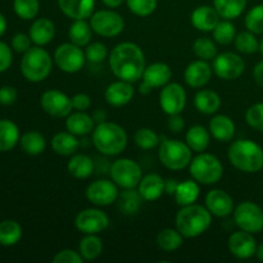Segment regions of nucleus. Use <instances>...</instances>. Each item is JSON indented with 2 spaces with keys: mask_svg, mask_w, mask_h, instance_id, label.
<instances>
[{
  "mask_svg": "<svg viewBox=\"0 0 263 263\" xmlns=\"http://www.w3.org/2000/svg\"><path fill=\"white\" fill-rule=\"evenodd\" d=\"M109 67L118 80L134 84L143 77L145 71V55L139 45L125 41L112 49L109 54Z\"/></svg>",
  "mask_w": 263,
  "mask_h": 263,
  "instance_id": "nucleus-1",
  "label": "nucleus"
},
{
  "mask_svg": "<svg viewBox=\"0 0 263 263\" xmlns=\"http://www.w3.org/2000/svg\"><path fill=\"white\" fill-rule=\"evenodd\" d=\"M13 9L21 20H35L40 12V2L39 0H13Z\"/></svg>",
  "mask_w": 263,
  "mask_h": 263,
  "instance_id": "nucleus-42",
  "label": "nucleus"
},
{
  "mask_svg": "<svg viewBox=\"0 0 263 263\" xmlns=\"http://www.w3.org/2000/svg\"><path fill=\"white\" fill-rule=\"evenodd\" d=\"M134 140H135V144L140 149L151 151V149L156 148L159 144V136L157 135L156 131H153L152 128L141 127L135 133Z\"/></svg>",
  "mask_w": 263,
  "mask_h": 263,
  "instance_id": "nucleus-45",
  "label": "nucleus"
},
{
  "mask_svg": "<svg viewBox=\"0 0 263 263\" xmlns=\"http://www.w3.org/2000/svg\"><path fill=\"white\" fill-rule=\"evenodd\" d=\"M22 226L14 220H4L0 222V246L13 247L22 239Z\"/></svg>",
  "mask_w": 263,
  "mask_h": 263,
  "instance_id": "nucleus-39",
  "label": "nucleus"
},
{
  "mask_svg": "<svg viewBox=\"0 0 263 263\" xmlns=\"http://www.w3.org/2000/svg\"><path fill=\"white\" fill-rule=\"evenodd\" d=\"M28 35H30L31 40L35 45H48L55 36V25L49 18H36L31 25Z\"/></svg>",
  "mask_w": 263,
  "mask_h": 263,
  "instance_id": "nucleus-24",
  "label": "nucleus"
},
{
  "mask_svg": "<svg viewBox=\"0 0 263 263\" xmlns=\"http://www.w3.org/2000/svg\"><path fill=\"white\" fill-rule=\"evenodd\" d=\"M177 185H179L177 180L175 179L164 180V193H167V194L170 195H175V192H176L177 189Z\"/></svg>",
  "mask_w": 263,
  "mask_h": 263,
  "instance_id": "nucleus-57",
  "label": "nucleus"
},
{
  "mask_svg": "<svg viewBox=\"0 0 263 263\" xmlns=\"http://www.w3.org/2000/svg\"><path fill=\"white\" fill-rule=\"evenodd\" d=\"M259 50H261V53L263 55V37L261 39V41H259Z\"/></svg>",
  "mask_w": 263,
  "mask_h": 263,
  "instance_id": "nucleus-62",
  "label": "nucleus"
},
{
  "mask_svg": "<svg viewBox=\"0 0 263 263\" xmlns=\"http://www.w3.org/2000/svg\"><path fill=\"white\" fill-rule=\"evenodd\" d=\"M228 246L230 253L239 259H249L256 256L257 247H258L253 234L244 230L231 234Z\"/></svg>",
  "mask_w": 263,
  "mask_h": 263,
  "instance_id": "nucleus-17",
  "label": "nucleus"
},
{
  "mask_svg": "<svg viewBox=\"0 0 263 263\" xmlns=\"http://www.w3.org/2000/svg\"><path fill=\"white\" fill-rule=\"evenodd\" d=\"M80 146V141L76 135L69 131H61L57 133L51 139V149L58 156L71 157L77 152Z\"/></svg>",
  "mask_w": 263,
  "mask_h": 263,
  "instance_id": "nucleus-29",
  "label": "nucleus"
},
{
  "mask_svg": "<svg viewBox=\"0 0 263 263\" xmlns=\"http://www.w3.org/2000/svg\"><path fill=\"white\" fill-rule=\"evenodd\" d=\"M92 32L94 31L90 26V22H86V20H74L68 30L69 41L74 45L84 48L91 43Z\"/></svg>",
  "mask_w": 263,
  "mask_h": 263,
  "instance_id": "nucleus-32",
  "label": "nucleus"
},
{
  "mask_svg": "<svg viewBox=\"0 0 263 263\" xmlns=\"http://www.w3.org/2000/svg\"><path fill=\"white\" fill-rule=\"evenodd\" d=\"M74 226L84 235L99 234L109 226V217L99 208H86L77 213Z\"/></svg>",
  "mask_w": 263,
  "mask_h": 263,
  "instance_id": "nucleus-16",
  "label": "nucleus"
},
{
  "mask_svg": "<svg viewBox=\"0 0 263 263\" xmlns=\"http://www.w3.org/2000/svg\"><path fill=\"white\" fill-rule=\"evenodd\" d=\"M7 18L4 17V14L3 13H0V37H2L3 35L5 33V31H7Z\"/></svg>",
  "mask_w": 263,
  "mask_h": 263,
  "instance_id": "nucleus-60",
  "label": "nucleus"
},
{
  "mask_svg": "<svg viewBox=\"0 0 263 263\" xmlns=\"http://www.w3.org/2000/svg\"><path fill=\"white\" fill-rule=\"evenodd\" d=\"M58 7L71 20H89L95 12V0H58Z\"/></svg>",
  "mask_w": 263,
  "mask_h": 263,
  "instance_id": "nucleus-21",
  "label": "nucleus"
},
{
  "mask_svg": "<svg viewBox=\"0 0 263 263\" xmlns=\"http://www.w3.org/2000/svg\"><path fill=\"white\" fill-rule=\"evenodd\" d=\"M53 69L50 54L41 46H31L21 59V72L30 82H41L48 79Z\"/></svg>",
  "mask_w": 263,
  "mask_h": 263,
  "instance_id": "nucleus-5",
  "label": "nucleus"
},
{
  "mask_svg": "<svg viewBox=\"0 0 263 263\" xmlns=\"http://www.w3.org/2000/svg\"><path fill=\"white\" fill-rule=\"evenodd\" d=\"M190 176L203 185H213L223 176V166L220 159L211 153H198L189 164Z\"/></svg>",
  "mask_w": 263,
  "mask_h": 263,
  "instance_id": "nucleus-6",
  "label": "nucleus"
},
{
  "mask_svg": "<svg viewBox=\"0 0 263 263\" xmlns=\"http://www.w3.org/2000/svg\"><path fill=\"white\" fill-rule=\"evenodd\" d=\"M40 105L46 115L55 118H66L73 110L72 98H69L66 92L55 89L46 90L41 95Z\"/></svg>",
  "mask_w": 263,
  "mask_h": 263,
  "instance_id": "nucleus-13",
  "label": "nucleus"
},
{
  "mask_svg": "<svg viewBox=\"0 0 263 263\" xmlns=\"http://www.w3.org/2000/svg\"><path fill=\"white\" fill-rule=\"evenodd\" d=\"M22 151L28 156H40L46 148V140L39 131H27L20 139Z\"/></svg>",
  "mask_w": 263,
  "mask_h": 263,
  "instance_id": "nucleus-37",
  "label": "nucleus"
},
{
  "mask_svg": "<svg viewBox=\"0 0 263 263\" xmlns=\"http://www.w3.org/2000/svg\"><path fill=\"white\" fill-rule=\"evenodd\" d=\"M95 128V121L92 116L87 115L86 112L71 113L66 117V130L76 136H86L92 134Z\"/></svg>",
  "mask_w": 263,
  "mask_h": 263,
  "instance_id": "nucleus-26",
  "label": "nucleus"
},
{
  "mask_svg": "<svg viewBox=\"0 0 263 263\" xmlns=\"http://www.w3.org/2000/svg\"><path fill=\"white\" fill-rule=\"evenodd\" d=\"M128 10L138 17H148L157 9L158 0H126Z\"/></svg>",
  "mask_w": 263,
  "mask_h": 263,
  "instance_id": "nucleus-47",
  "label": "nucleus"
},
{
  "mask_svg": "<svg viewBox=\"0 0 263 263\" xmlns=\"http://www.w3.org/2000/svg\"><path fill=\"white\" fill-rule=\"evenodd\" d=\"M92 31L103 37H116L125 30V20L113 9H102L92 13L90 17Z\"/></svg>",
  "mask_w": 263,
  "mask_h": 263,
  "instance_id": "nucleus-8",
  "label": "nucleus"
},
{
  "mask_svg": "<svg viewBox=\"0 0 263 263\" xmlns=\"http://www.w3.org/2000/svg\"><path fill=\"white\" fill-rule=\"evenodd\" d=\"M172 77L171 67L163 62H156L145 67V71L143 73V82L148 85L151 89L157 87H163L170 82Z\"/></svg>",
  "mask_w": 263,
  "mask_h": 263,
  "instance_id": "nucleus-23",
  "label": "nucleus"
},
{
  "mask_svg": "<svg viewBox=\"0 0 263 263\" xmlns=\"http://www.w3.org/2000/svg\"><path fill=\"white\" fill-rule=\"evenodd\" d=\"M84 258L81 257L80 252L73 251V249H63L58 252L53 257V263H82Z\"/></svg>",
  "mask_w": 263,
  "mask_h": 263,
  "instance_id": "nucleus-50",
  "label": "nucleus"
},
{
  "mask_svg": "<svg viewBox=\"0 0 263 263\" xmlns=\"http://www.w3.org/2000/svg\"><path fill=\"white\" fill-rule=\"evenodd\" d=\"M253 77H254V81L259 85V86L263 87V61L258 62L256 64L253 69Z\"/></svg>",
  "mask_w": 263,
  "mask_h": 263,
  "instance_id": "nucleus-56",
  "label": "nucleus"
},
{
  "mask_svg": "<svg viewBox=\"0 0 263 263\" xmlns=\"http://www.w3.org/2000/svg\"><path fill=\"white\" fill-rule=\"evenodd\" d=\"M210 133L220 143H229L235 136V123L229 116L216 115L210 121Z\"/></svg>",
  "mask_w": 263,
  "mask_h": 263,
  "instance_id": "nucleus-25",
  "label": "nucleus"
},
{
  "mask_svg": "<svg viewBox=\"0 0 263 263\" xmlns=\"http://www.w3.org/2000/svg\"><path fill=\"white\" fill-rule=\"evenodd\" d=\"M92 118L94 121L98 123H102L107 120V112L104 109H97L94 113H92Z\"/></svg>",
  "mask_w": 263,
  "mask_h": 263,
  "instance_id": "nucleus-58",
  "label": "nucleus"
},
{
  "mask_svg": "<svg viewBox=\"0 0 263 263\" xmlns=\"http://www.w3.org/2000/svg\"><path fill=\"white\" fill-rule=\"evenodd\" d=\"M18 98V92L13 86H2L0 87V104L12 105L14 104Z\"/></svg>",
  "mask_w": 263,
  "mask_h": 263,
  "instance_id": "nucleus-54",
  "label": "nucleus"
},
{
  "mask_svg": "<svg viewBox=\"0 0 263 263\" xmlns=\"http://www.w3.org/2000/svg\"><path fill=\"white\" fill-rule=\"evenodd\" d=\"M138 190L144 200L154 202L164 193V180L158 174H148L143 176L138 185Z\"/></svg>",
  "mask_w": 263,
  "mask_h": 263,
  "instance_id": "nucleus-27",
  "label": "nucleus"
},
{
  "mask_svg": "<svg viewBox=\"0 0 263 263\" xmlns=\"http://www.w3.org/2000/svg\"><path fill=\"white\" fill-rule=\"evenodd\" d=\"M220 14L215 9V7L200 5L193 10L192 15H190V22H192L193 27L202 32H212L213 28L220 22Z\"/></svg>",
  "mask_w": 263,
  "mask_h": 263,
  "instance_id": "nucleus-22",
  "label": "nucleus"
},
{
  "mask_svg": "<svg viewBox=\"0 0 263 263\" xmlns=\"http://www.w3.org/2000/svg\"><path fill=\"white\" fill-rule=\"evenodd\" d=\"M134 95H135V89L133 84L123 80L109 84L104 91L105 102L112 107H123L128 104L134 99Z\"/></svg>",
  "mask_w": 263,
  "mask_h": 263,
  "instance_id": "nucleus-19",
  "label": "nucleus"
},
{
  "mask_svg": "<svg viewBox=\"0 0 263 263\" xmlns=\"http://www.w3.org/2000/svg\"><path fill=\"white\" fill-rule=\"evenodd\" d=\"M235 48L236 50L243 54H253L259 50V41L257 40L256 33L251 31H243L235 36Z\"/></svg>",
  "mask_w": 263,
  "mask_h": 263,
  "instance_id": "nucleus-44",
  "label": "nucleus"
},
{
  "mask_svg": "<svg viewBox=\"0 0 263 263\" xmlns=\"http://www.w3.org/2000/svg\"><path fill=\"white\" fill-rule=\"evenodd\" d=\"M158 157L166 168L171 171H181L192 162L193 151L184 141L166 139L159 145Z\"/></svg>",
  "mask_w": 263,
  "mask_h": 263,
  "instance_id": "nucleus-7",
  "label": "nucleus"
},
{
  "mask_svg": "<svg viewBox=\"0 0 263 263\" xmlns=\"http://www.w3.org/2000/svg\"><path fill=\"white\" fill-rule=\"evenodd\" d=\"M102 2L103 4L107 8H109V9H116V8L121 7L122 3L126 2V0H102Z\"/></svg>",
  "mask_w": 263,
  "mask_h": 263,
  "instance_id": "nucleus-59",
  "label": "nucleus"
},
{
  "mask_svg": "<svg viewBox=\"0 0 263 263\" xmlns=\"http://www.w3.org/2000/svg\"><path fill=\"white\" fill-rule=\"evenodd\" d=\"M246 120L251 127L263 133V103H257L249 107L246 113Z\"/></svg>",
  "mask_w": 263,
  "mask_h": 263,
  "instance_id": "nucleus-49",
  "label": "nucleus"
},
{
  "mask_svg": "<svg viewBox=\"0 0 263 263\" xmlns=\"http://www.w3.org/2000/svg\"><path fill=\"white\" fill-rule=\"evenodd\" d=\"M127 133L118 123L104 121L92 131V144L99 153L113 157L122 153L127 146Z\"/></svg>",
  "mask_w": 263,
  "mask_h": 263,
  "instance_id": "nucleus-3",
  "label": "nucleus"
},
{
  "mask_svg": "<svg viewBox=\"0 0 263 263\" xmlns=\"http://www.w3.org/2000/svg\"><path fill=\"white\" fill-rule=\"evenodd\" d=\"M118 185L113 180H95L86 187V199L97 207H107L117 202Z\"/></svg>",
  "mask_w": 263,
  "mask_h": 263,
  "instance_id": "nucleus-14",
  "label": "nucleus"
},
{
  "mask_svg": "<svg viewBox=\"0 0 263 263\" xmlns=\"http://www.w3.org/2000/svg\"><path fill=\"white\" fill-rule=\"evenodd\" d=\"M31 43H32V40H31L30 35L18 32L12 37V49L17 53L25 54L31 48Z\"/></svg>",
  "mask_w": 263,
  "mask_h": 263,
  "instance_id": "nucleus-51",
  "label": "nucleus"
},
{
  "mask_svg": "<svg viewBox=\"0 0 263 263\" xmlns=\"http://www.w3.org/2000/svg\"><path fill=\"white\" fill-rule=\"evenodd\" d=\"M213 73L221 80L233 81L239 79L246 69V62L239 54L233 51L217 54L212 63Z\"/></svg>",
  "mask_w": 263,
  "mask_h": 263,
  "instance_id": "nucleus-12",
  "label": "nucleus"
},
{
  "mask_svg": "<svg viewBox=\"0 0 263 263\" xmlns=\"http://www.w3.org/2000/svg\"><path fill=\"white\" fill-rule=\"evenodd\" d=\"M159 105L166 115L182 113L186 107V91L179 82H168L159 92Z\"/></svg>",
  "mask_w": 263,
  "mask_h": 263,
  "instance_id": "nucleus-15",
  "label": "nucleus"
},
{
  "mask_svg": "<svg viewBox=\"0 0 263 263\" xmlns=\"http://www.w3.org/2000/svg\"><path fill=\"white\" fill-rule=\"evenodd\" d=\"M248 0H213V7L223 20H235L246 10Z\"/></svg>",
  "mask_w": 263,
  "mask_h": 263,
  "instance_id": "nucleus-38",
  "label": "nucleus"
},
{
  "mask_svg": "<svg viewBox=\"0 0 263 263\" xmlns=\"http://www.w3.org/2000/svg\"><path fill=\"white\" fill-rule=\"evenodd\" d=\"M193 51L198 58L203 61H213L218 54L215 40L210 37H198L193 44Z\"/></svg>",
  "mask_w": 263,
  "mask_h": 263,
  "instance_id": "nucleus-43",
  "label": "nucleus"
},
{
  "mask_svg": "<svg viewBox=\"0 0 263 263\" xmlns=\"http://www.w3.org/2000/svg\"><path fill=\"white\" fill-rule=\"evenodd\" d=\"M67 171L74 179H89L94 172V161L87 154L74 153L67 163Z\"/></svg>",
  "mask_w": 263,
  "mask_h": 263,
  "instance_id": "nucleus-28",
  "label": "nucleus"
},
{
  "mask_svg": "<svg viewBox=\"0 0 263 263\" xmlns=\"http://www.w3.org/2000/svg\"><path fill=\"white\" fill-rule=\"evenodd\" d=\"M91 105V99L85 92H79V94L72 97V107L74 110H80V112H86Z\"/></svg>",
  "mask_w": 263,
  "mask_h": 263,
  "instance_id": "nucleus-53",
  "label": "nucleus"
},
{
  "mask_svg": "<svg viewBox=\"0 0 263 263\" xmlns=\"http://www.w3.org/2000/svg\"><path fill=\"white\" fill-rule=\"evenodd\" d=\"M79 252L84 261H94L103 253V241L98 234H87L79 244Z\"/></svg>",
  "mask_w": 263,
  "mask_h": 263,
  "instance_id": "nucleus-36",
  "label": "nucleus"
},
{
  "mask_svg": "<svg viewBox=\"0 0 263 263\" xmlns=\"http://www.w3.org/2000/svg\"><path fill=\"white\" fill-rule=\"evenodd\" d=\"M110 177L122 189H135L143 179V171L133 159L120 158L112 163Z\"/></svg>",
  "mask_w": 263,
  "mask_h": 263,
  "instance_id": "nucleus-9",
  "label": "nucleus"
},
{
  "mask_svg": "<svg viewBox=\"0 0 263 263\" xmlns=\"http://www.w3.org/2000/svg\"><path fill=\"white\" fill-rule=\"evenodd\" d=\"M213 40L220 45H229L235 40L236 28L230 20H223L217 23L212 31Z\"/></svg>",
  "mask_w": 263,
  "mask_h": 263,
  "instance_id": "nucleus-41",
  "label": "nucleus"
},
{
  "mask_svg": "<svg viewBox=\"0 0 263 263\" xmlns=\"http://www.w3.org/2000/svg\"><path fill=\"white\" fill-rule=\"evenodd\" d=\"M143 200L144 199L140 195V193H139V190L125 189V192L118 194V210H120L123 215H136V213L140 211Z\"/></svg>",
  "mask_w": 263,
  "mask_h": 263,
  "instance_id": "nucleus-34",
  "label": "nucleus"
},
{
  "mask_svg": "<svg viewBox=\"0 0 263 263\" xmlns=\"http://www.w3.org/2000/svg\"><path fill=\"white\" fill-rule=\"evenodd\" d=\"M199 185H198V182L193 179L179 182L174 197L175 199H176L177 204L184 207V205H189L197 202L198 198H199Z\"/></svg>",
  "mask_w": 263,
  "mask_h": 263,
  "instance_id": "nucleus-35",
  "label": "nucleus"
},
{
  "mask_svg": "<svg viewBox=\"0 0 263 263\" xmlns=\"http://www.w3.org/2000/svg\"><path fill=\"white\" fill-rule=\"evenodd\" d=\"M234 221L240 230L257 234L263 230V210L253 202H241L233 212Z\"/></svg>",
  "mask_w": 263,
  "mask_h": 263,
  "instance_id": "nucleus-10",
  "label": "nucleus"
},
{
  "mask_svg": "<svg viewBox=\"0 0 263 263\" xmlns=\"http://www.w3.org/2000/svg\"><path fill=\"white\" fill-rule=\"evenodd\" d=\"M20 139V128L13 121L0 120V152L12 151Z\"/></svg>",
  "mask_w": 263,
  "mask_h": 263,
  "instance_id": "nucleus-33",
  "label": "nucleus"
},
{
  "mask_svg": "<svg viewBox=\"0 0 263 263\" xmlns=\"http://www.w3.org/2000/svg\"><path fill=\"white\" fill-rule=\"evenodd\" d=\"M176 229L186 239L198 238L210 229L212 223V213L204 205H184L176 215Z\"/></svg>",
  "mask_w": 263,
  "mask_h": 263,
  "instance_id": "nucleus-4",
  "label": "nucleus"
},
{
  "mask_svg": "<svg viewBox=\"0 0 263 263\" xmlns=\"http://www.w3.org/2000/svg\"><path fill=\"white\" fill-rule=\"evenodd\" d=\"M194 105L203 115H215L221 108V98L213 90H199L194 97Z\"/></svg>",
  "mask_w": 263,
  "mask_h": 263,
  "instance_id": "nucleus-30",
  "label": "nucleus"
},
{
  "mask_svg": "<svg viewBox=\"0 0 263 263\" xmlns=\"http://www.w3.org/2000/svg\"><path fill=\"white\" fill-rule=\"evenodd\" d=\"M246 27L248 31L256 33V35H262L263 33V4L254 5L252 9L248 10L246 15Z\"/></svg>",
  "mask_w": 263,
  "mask_h": 263,
  "instance_id": "nucleus-46",
  "label": "nucleus"
},
{
  "mask_svg": "<svg viewBox=\"0 0 263 263\" xmlns=\"http://www.w3.org/2000/svg\"><path fill=\"white\" fill-rule=\"evenodd\" d=\"M12 46H9L8 44L0 41V73L5 72L9 69V67L12 66L13 62V53H12Z\"/></svg>",
  "mask_w": 263,
  "mask_h": 263,
  "instance_id": "nucleus-52",
  "label": "nucleus"
},
{
  "mask_svg": "<svg viewBox=\"0 0 263 263\" xmlns=\"http://www.w3.org/2000/svg\"><path fill=\"white\" fill-rule=\"evenodd\" d=\"M167 126H168V128L174 134L181 133L185 127V121H184V117L181 116V113L168 116V122H167Z\"/></svg>",
  "mask_w": 263,
  "mask_h": 263,
  "instance_id": "nucleus-55",
  "label": "nucleus"
},
{
  "mask_svg": "<svg viewBox=\"0 0 263 263\" xmlns=\"http://www.w3.org/2000/svg\"><path fill=\"white\" fill-rule=\"evenodd\" d=\"M85 55H86V61L90 62V63H102L108 57V49L102 43H90L86 46Z\"/></svg>",
  "mask_w": 263,
  "mask_h": 263,
  "instance_id": "nucleus-48",
  "label": "nucleus"
},
{
  "mask_svg": "<svg viewBox=\"0 0 263 263\" xmlns=\"http://www.w3.org/2000/svg\"><path fill=\"white\" fill-rule=\"evenodd\" d=\"M205 207L216 217H229L233 215L235 204L229 193L221 189H213L205 195Z\"/></svg>",
  "mask_w": 263,
  "mask_h": 263,
  "instance_id": "nucleus-18",
  "label": "nucleus"
},
{
  "mask_svg": "<svg viewBox=\"0 0 263 263\" xmlns=\"http://www.w3.org/2000/svg\"><path fill=\"white\" fill-rule=\"evenodd\" d=\"M54 62L61 71L66 73H76L84 68L86 63V55L81 46L74 44L64 43L54 51Z\"/></svg>",
  "mask_w": 263,
  "mask_h": 263,
  "instance_id": "nucleus-11",
  "label": "nucleus"
},
{
  "mask_svg": "<svg viewBox=\"0 0 263 263\" xmlns=\"http://www.w3.org/2000/svg\"><path fill=\"white\" fill-rule=\"evenodd\" d=\"M212 74L213 69L208 64V62L203 61V59H197L185 68L184 79L190 87L200 89L210 82Z\"/></svg>",
  "mask_w": 263,
  "mask_h": 263,
  "instance_id": "nucleus-20",
  "label": "nucleus"
},
{
  "mask_svg": "<svg viewBox=\"0 0 263 263\" xmlns=\"http://www.w3.org/2000/svg\"><path fill=\"white\" fill-rule=\"evenodd\" d=\"M256 257H257V258H258V261L263 262V243H262V244H259V246L257 247Z\"/></svg>",
  "mask_w": 263,
  "mask_h": 263,
  "instance_id": "nucleus-61",
  "label": "nucleus"
},
{
  "mask_svg": "<svg viewBox=\"0 0 263 263\" xmlns=\"http://www.w3.org/2000/svg\"><path fill=\"white\" fill-rule=\"evenodd\" d=\"M185 140L189 148L195 153H202L208 148L211 141V133L202 125H194L187 130Z\"/></svg>",
  "mask_w": 263,
  "mask_h": 263,
  "instance_id": "nucleus-31",
  "label": "nucleus"
},
{
  "mask_svg": "<svg viewBox=\"0 0 263 263\" xmlns=\"http://www.w3.org/2000/svg\"><path fill=\"white\" fill-rule=\"evenodd\" d=\"M228 157L236 170L246 174H256L263 168V149L249 139H239L231 143Z\"/></svg>",
  "mask_w": 263,
  "mask_h": 263,
  "instance_id": "nucleus-2",
  "label": "nucleus"
},
{
  "mask_svg": "<svg viewBox=\"0 0 263 263\" xmlns=\"http://www.w3.org/2000/svg\"><path fill=\"white\" fill-rule=\"evenodd\" d=\"M184 239L177 229H163L157 235V246L164 252H174L182 246Z\"/></svg>",
  "mask_w": 263,
  "mask_h": 263,
  "instance_id": "nucleus-40",
  "label": "nucleus"
}]
</instances>
